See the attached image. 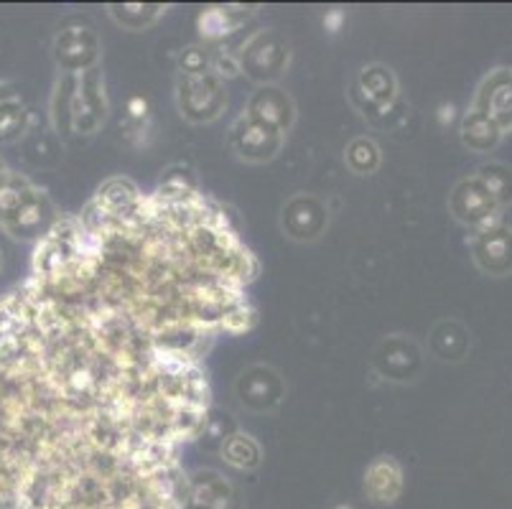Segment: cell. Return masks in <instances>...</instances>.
I'll return each instance as SVG.
<instances>
[{"label": "cell", "instance_id": "6da1fadb", "mask_svg": "<svg viewBox=\"0 0 512 509\" xmlns=\"http://www.w3.org/2000/svg\"><path fill=\"white\" fill-rule=\"evenodd\" d=\"M107 120L105 74L100 67L85 74H62L51 97V125L59 135H95Z\"/></svg>", "mask_w": 512, "mask_h": 509}, {"label": "cell", "instance_id": "7a4b0ae2", "mask_svg": "<svg viewBox=\"0 0 512 509\" xmlns=\"http://www.w3.org/2000/svg\"><path fill=\"white\" fill-rule=\"evenodd\" d=\"M349 97L357 110L377 128H388V118H400L403 107L400 100V84L393 69L388 64H367L357 72L349 87Z\"/></svg>", "mask_w": 512, "mask_h": 509}, {"label": "cell", "instance_id": "3957f363", "mask_svg": "<svg viewBox=\"0 0 512 509\" xmlns=\"http://www.w3.org/2000/svg\"><path fill=\"white\" fill-rule=\"evenodd\" d=\"M237 69L258 84H276L291 64V44L278 31H255L235 51Z\"/></svg>", "mask_w": 512, "mask_h": 509}, {"label": "cell", "instance_id": "277c9868", "mask_svg": "<svg viewBox=\"0 0 512 509\" xmlns=\"http://www.w3.org/2000/svg\"><path fill=\"white\" fill-rule=\"evenodd\" d=\"M51 54H54V62L62 69V74H85L100 67L102 44L90 18H67L54 36Z\"/></svg>", "mask_w": 512, "mask_h": 509}, {"label": "cell", "instance_id": "5b68a950", "mask_svg": "<svg viewBox=\"0 0 512 509\" xmlns=\"http://www.w3.org/2000/svg\"><path fill=\"white\" fill-rule=\"evenodd\" d=\"M176 105H179L181 118L189 123H214L227 107L225 79L214 72L204 77H179L176 79Z\"/></svg>", "mask_w": 512, "mask_h": 509}, {"label": "cell", "instance_id": "8992f818", "mask_svg": "<svg viewBox=\"0 0 512 509\" xmlns=\"http://www.w3.org/2000/svg\"><path fill=\"white\" fill-rule=\"evenodd\" d=\"M449 214L467 230L477 232L497 224L502 217V209L492 191L487 189L477 174H469L454 184L449 194Z\"/></svg>", "mask_w": 512, "mask_h": 509}, {"label": "cell", "instance_id": "52a82bcc", "mask_svg": "<svg viewBox=\"0 0 512 509\" xmlns=\"http://www.w3.org/2000/svg\"><path fill=\"white\" fill-rule=\"evenodd\" d=\"M426 357L416 339L406 334H390L375 347L372 354V370L388 382L398 385H413L421 380Z\"/></svg>", "mask_w": 512, "mask_h": 509}, {"label": "cell", "instance_id": "ba28073f", "mask_svg": "<svg viewBox=\"0 0 512 509\" xmlns=\"http://www.w3.org/2000/svg\"><path fill=\"white\" fill-rule=\"evenodd\" d=\"M235 398L250 413H276L286 400V380L271 364H248L235 380Z\"/></svg>", "mask_w": 512, "mask_h": 509}, {"label": "cell", "instance_id": "9c48e42d", "mask_svg": "<svg viewBox=\"0 0 512 509\" xmlns=\"http://www.w3.org/2000/svg\"><path fill=\"white\" fill-rule=\"evenodd\" d=\"M283 143H286V135L250 118L248 112H240L235 123L230 125V133H227V146L235 153V158L255 163V166L271 163L283 151Z\"/></svg>", "mask_w": 512, "mask_h": 509}, {"label": "cell", "instance_id": "30bf717a", "mask_svg": "<svg viewBox=\"0 0 512 509\" xmlns=\"http://www.w3.org/2000/svg\"><path fill=\"white\" fill-rule=\"evenodd\" d=\"M181 509H242V497L220 471L194 469L186 471Z\"/></svg>", "mask_w": 512, "mask_h": 509}, {"label": "cell", "instance_id": "8fae6325", "mask_svg": "<svg viewBox=\"0 0 512 509\" xmlns=\"http://www.w3.org/2000/svg\"><path fill=\"white\" fill-rule=\"evenodd\" d=\"M59 214L51 204L49 194L41 186H31V191L26 194V199L21 202V207L0 224V230L11 235L13 240L21 242H39L49 235V230L57 224Z\"/></svg>", "mask_w": 512, "mask_h": 509}, {"label": "cell", "instance_id": "7c38bea8", "mask_svg": "<svg viewBox=\"0 0 512 509\" xmlns=\"http://www.w3.org/2000/svg\"><path fill=\"white\" fill-rule=\"evenodd\" d=\"M329 227V207L316 194H293L281 207V230L288 240L309 245Z\"/></svg>", "mask_w": 512, "mask_h": 509}, {"label": "cell", "instance_id": "4fadbf2b", "mask_svg": "<svg viewBox=\"0 0 512 509\" xmlns=\"http://www.w3.org/2000/svg\"><path fill=\"white\" fill-rule=\"evenodd\" d=\"M469 252H472L479 273L490 275V278H507L512 275V227L497 222L472 232Z\"/></svg>", "mask_w": 512, "mask_h": 509}, {"label": "cell", "instance_id": "5bb4252c", "mask_svg": "<svg viewBox=\"0 0 512 509\" xmlns=\"http://www.w3.org/2000/svg\"><path fill=\"white\" fill-rule=\"evenodd\" d=\"M472 107L495 120L502 133H512V67L492 69L479 82Z\"/></svg>", "mask_w": 512, "mask_h": 509}, {"label": "cell", "instance_id": "9a60e30c", "mask_svg": "<svg viewBox=\"0 0 512 509\" xmlns=\"http://www.w3.org/2000/svg\"><path fill=\"white\" fill-rule=\"evenodd\" d=\"M242 112H248L250 118L260 120L283 135L291 133L293 123H296V102L278 84H258Z\"/></svg>", "mask_w": 512, "mask_h": 509}, {"label": "cell", "instance_id": "2e32d148", "mask_svg": "<svg viewBox=\"0 0 512 509\" xmlns=\"http://www.w3.org/2000/svg\"><path fill=\"white\" fill-rule=\"evenodd\" d=\"M406 487L403 466L393 456H377L365 471V494L377 507H393Z\"/></svg>", "mask_w": 512, "mask_h": 509}, {"label": "cell", "instance_id": "e0dca14e", "mask_svg": "<svg viewBox=\"0 0 512 509\" xmlns=\"http://www.w3.org/2000/svg\"><path fill=\"white\" fill-rule=\"evenodd\" d=\"M428 349L439 362L444 364H459L467 359L469 349H472V334L467 326L456 319H444L431 329L428 336Z\"/></svg>", "mask_w": 512, "mask_h": 509}, {"label": "cell", "instance_id": "ac0fdd59", "mask_svg": "<svg viewBox=\"0 0 512 509\" xmlns=\"http://www.w3.org/2000/svg\"><path fill=\"white\" fill-rule=\"evenodd\" d=\"M459 138H462L464 148H469L472 153H492L502 143L505 133L500 130V125L495 120H490L484 112L479 110H467L459 125Z\"/></svg>", "mask_w": 512, "mask_h": 509}, {"label": "cell", "instance_id": "d6986e66", "mask_svg": "<svg viewBox=\"0 0 512 509\" xmlns=\"http://www.w3.org/2000/svg\"><path fill=\"white\" fill-rule=\"evenodd\" d=\"M220 456L227 466L237 471H255L263 464V448L255 441L250 433L245 431H232L227 438H222Z\"/></svg>", "mask_w": 512, "mask_h": 509}, {"label": "cell", "instance_id": "ffe728a7", "mask_svg": "<svg viewBox=\"0 0 512 509\" xmlns=\"http://www.w3.org/2000/svg\"><path fill=\"white\" fill-rule=\"evenodd\" d=\"M107 13L125 31H146L166 16V6L161 3H110Z\"/></svg>", "mask_w": 512, "mask_h": 509}, {"label": "cell", "instance_id": "44dd1931", "mask_svg": "<svg viewBox=\"0 0 512 509\" xmlns=\"http://www.w3.org/2000/svg\"><path fill=\"white\" fill-rule=\"evenodd\" d=\"M242 13H237L232 6H217V8H207V11L199 13L197 18V28L199 34H202L204 44H214V41L225 39V36L235 34L237 28L242 23Z\"/></svg>", "mask_w": 512, "mask_h": 509}, {"label": "cell", "instance_id": "7402d4cb", "mask_svg": "<svg viewBox=\"0 0 512 509\" xmlns=\"http://www.w3.org/2000/svg\"><path fill=\"white\" fill-rule=\"evenodd\" d=\"M344 163H347L352 174L372 176L380 168V163H383V151H380V146L372 138L357 135L344 148Z\"/></svg>", "mask_w": 512, "mask_h": 509}, {"label": "cell", "instance_id": "603a6c76", "mask_svg": "<svg viewBox=\"0 0 512 509\" xmlns=\"http://www.w3.org/2000/svg\"><path fill=\"white\" fill-rule=\"evenodd\" d=\"M31 112L18 97L0 102V143H16L29 133Z\"/></svg>", "mask_w": 512, "mask_h": 509}, {"label": "cell", "instance_id": "cb8c5ba5", "mask_svg": "<svg viewBox=\"0 0 512 509\" xmlns=\"http://www.w3.org/2000/svg\"><path fill=\"white\" fill-rule=\"evenodd\" d=\"M31 186H34V181H31L29 176L11 171V168L0 171V224L6 222V219L21 207V202L26 199Z\"/></svg>", "mask_w": 512, "mask_h": 509}, {"label": "cell", "instance_id": "d4e9b609", "mask_svg": "<svg viewBox=\"0 0 512 509\" xmlns=\"http://www.w3.org/2000/svg\"><path fill=\"white\" fill-rule=\"evenodd\" d=\"M474 174L487 184V189L492 191V196L497 199L500 209L505 212V209L512 204V166H507V163H500V161L482 163Z\"/></svg>", "mask_w": 512, "mask_h": 509}, {"label": "cell", "instance_id": "484cf974", "mask_svg": "<svg viewBox=\"0 0 512 509\" xmlns=\"http://www.w3.org/2000/svg\"><path fill=\"white\" fill-rule=\"evenodd\" d=\"M179 77H204L214 67V46L212 44H192L181 49L179 59Z\"/></svg>", "mask_w": 512, "mask_h": 509}, {"label": "cell", "instance_id": "4316f807", "mask_svg": "<svg viewBox=\"0 0 512 509\" xmlns=\"http://www.w3.org/2000/svg\"><path fill=\"white\" fill-rule=\"evenodd\" d=\"M11 97H16V92H13L11 84L0 82V102H3V100H11Z\"/></svg>", "mask_w": 512, "mask_h": 509}, {"label": "cell", "instance_id": "83f0119b", "mask_svg": "<svg viewBox=\"0 0 512 509\" xmlns=\"http://www.w3.org/2000/svg\"><path fill=\"white\" fill-rule=\"evenodd\" d=\"M3 263H6V250H3V245H0V270H3Z\"/></svg>", "mask_w": 512, "mask_h": 509}, {"label": "cell", "instance_id": "f1b7e54d", "mask_svg": "<svg viewBox=\"0 0 512 509\" xmlns=\"http://www.w3.org/2000/svg\"><path fill=\"white\" fill-rule=\"evenodd\" d=\"M0 171H6V163H3V158H0Z\"/></svg>", "mask_w": 512, "mask_h": 509}]
</instances>
